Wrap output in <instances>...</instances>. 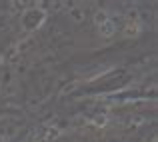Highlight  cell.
<instances>
[{"label":"cell","instance_id":"6da1fadb","mask_svg":"<svg viewBox=\"0 0 158 142\" xmlns=\"http://www.w3.org/2000/svg\"><path fill=\"white\" fill-rule=\"evenodd\" d=\"M44 20H46V10H44L42 6L28 8L22 14V28L26 32H36L44 24Z\"/></svg>","mask_w":158,"mask_h":142},{"label":"cell","instance_id":"5b68a950","mask_svg":"<svg viewBox=\"0 0 158 142\" xmlns=\"http://www.w3.org/2000/svg\"><path fill=\"white\" fill-rule=\"evenodd\" d=\"M92 124H94L96 128H104L106 124H108V116L104 114V112H98V114L92 116Z\"/></svg>","mask_w":158,"mask_h":142},{"label":"cell","instance_id":"3957f363","mask_svg":"<svg viewBox=\"0 0 158 142\" xmlns=\"http://www.w3.org/2000/svg\"><path fill=\"white\" fill-rule=\"evenodd\" d=\"M140 34V22H126V26H124V36H128V38H134V36Z\"/></svg>","mask_w":158,"mask_h":142},{"label":"cell","instance_id":"7a4b0ae2","mask_svg":"<svg viewBox=\"0 0 158 142\" xmlns=\"http://www.w3.org/2000/svg\"><path fill=\"white\" fill-rule=\"evenodd\" d=\"M114 34H116V26L112 20H108L102 26H98V36H102V38H112Z\"/></svg>","mask_w":158,"mask_h":142},{"label":"cell","instance_id":"ba28073f","mask_svg":"<svg viewBox=\"0 0 158 142\" xmlns=\"http://www.w3.org/2000/svg\"><path fill=\"white\" fill-rule=\"evenodd\" d=\"M0 142H6V140H4V138H2V134H0Z\"/></svg>","mask_w":158,"mask_h":142},{"label":"cell","instance_id":"52a82bcc","mask_svg":"<svg viewBox=\"0 0 158 142\" xmlns=\"http://www.w3.org/2000/svg\"><path fill=\"white\" fill-rule=\"evenodd\" d=\"M44 136H46V140H56L58 136H60V130H58V128H48Z\"/></svg>","mask_w":158,"mask_h":142},{"label":"cell","instance_id":"277c9868","mask_svg":"<svg viewBox=\"0 0 158 142\" xmlns=\"http://www.w3.org/2000/svg\"><path fill=\"white\" fill-rule=\"evenodd\" d=\"M92 20H94V24H96V28H98V26H102L104 22H108V20H110V14H108L104 8H100V10L94 12V18H92Z\"/></svg>","mask_w":158,"mask_h":142},{"label":"cell","instance_id":"8992f818","mask_svg":"<svg viewBox=\"0 0 158 142\" xmlns=\"http://www.w3.org/2000/svg\"><path fill=\"white\" fill-rule=\"evenodd\" d=\"M70 18H72L74 22H82V20H84V10L78 8V6H72L70 8Z\"/></svg>","mask_w":158,"mask_h":142}]
</instances>
